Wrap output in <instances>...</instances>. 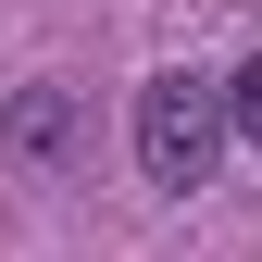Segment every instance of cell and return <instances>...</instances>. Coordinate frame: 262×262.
Returning a JSON list of instances; mask_svg holds the SVG:
<instances>
[{
	"label": "cell",
	"mask_w": 262,
	"mask_h": 262,
	"mask_svg": "<svg viewBox=\"0 0 262 262\" xmlns=\"http://www.w3.org/2000/svg\"><path fill=\"white\" fill-rule=\"evenodd\" d=\"M225 162V88L212 75H150L138 88V175L162 200H187V187H212Z\"/></svg>",
	"instance_id": "cell-1"
},
{
	"label": "cell",
	"mask_w": 262,
	"mask_h": 262,
	"mask_svg": "<svg viewBox=\"0 0 262 262\" xmlns=\"http://www.w3.org/2000/svg\"><path fill=\"white\" fill-rule=\"evenodd\" d=\"M0 138H13V162H75V88H25Z\"/></svg>",
	"instance_id": "cell-2"
},
{
	"label": "cell",
	"mask_w": 262,
	"mask_h": 262,
	"mask_svg": "<svg viewBox=\"0 0 262 262\" xmlns=\"http://www.w3.org/2000/svg\"><path fill=\"white\" fill-rule=\"evenodd\" d=\"M225 138H250V150H262V50L225 75Z\"/></svg>",
	"instance_id": "cell-3"
}]
</instances>
